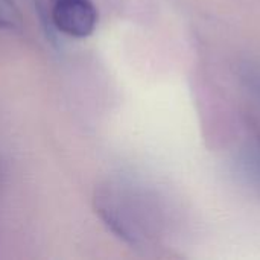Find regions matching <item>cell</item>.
Returning a JSON list of instances; mask_svg holds the SVG:
<instances>
[{"label": "cell", "instance_id": "obj_1", "mask_svg": "<svg viewBox=\"0 0 260 260\" xmlns=\"http://www.w3.org/2000/svg\"><path fill=\"white\" fill-rule=\"evenodd\" d=\"M52 20L66 35L85 38L96 27L98 12L90 0H55Z\"/></svg>", "mask_w": 260, "mask_h": 260}, {"label": "cell", "instance_id": "obj_2", "mask_svg": "<svg viewBox=\"0 0 260 260\" xmlns=\"http://www.w3.org/2000/svg\"><path fill=\"white\" fill-rule=\"evenodd\" d=\"M21 12L14 0H0V29H20Z\"/></svg>", "mask_w": 260, "mask_h": 260}, {"label": "cell", "instance_id": "obj_3", "mask_svg": "<svg viewBox=\"0 0 260 260\" xmlns=\"http://www.w3.org/2000/svg\"><path fill=\"white\" fill-rule=\"evenodd\" d=\"M244 175L260 189V149H250L247 151L242 160Z\"/></svg>", "mask_w": 260, "mask_h": 260}, {"label": "cell", "instance_id": "obj_4", "mask_svg": "<svg viewBox=\"0 0 260 260\" xmlns=\"http://www.w3.org/2000/svg\"><path fill=\"white\" fill-rule=\"evenodd\" d=\"M242 81L260 99V64H247L242 73Z\"/></svg>", "mask_w": 260, "mask_h": 260}, {"label": "cell", "instance_id": "obj_5", "mask_svg": "<svg viewBox=\"0 0 260 260\" xmlns=\"http://www.w3.org/2000/svg\"><path fill=\"white\" fill-rule=\"evenodd\" d=\"M53 2H55V0H53Z\"/></svg>", "mask_w": 260, "mask_h": 260}]
</instances>
